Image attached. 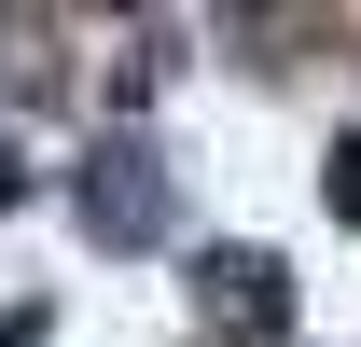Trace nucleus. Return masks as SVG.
Segmentation results:
<instances>
[{
  "instance_id": "f257e3e1",
  "label": "nucleus",
  "mask_w": 361,
  "mask_h": 347,
  "mask_svg": "<svg viewBox=\"0 0 361 347\" xmlns=\"http://www.w3.org/2000/svg\"><path fill=\"white\" fill-rule=\"evenodd\" d=\"M70 209H84V236H111V250H153V236H167V167H153V139H97L84 167H70Z\"/></svg>"
},
{
  "instance_id": "f03ea898",
  "label": "nucleus",
  "mask_w": 361,
  "mask_h": 347,
  "mask_svg": "<svg viewBox=\"0 0 361 347\" xmlns=\"http://www.w3.org/2000/svg\"><path fill=\"white\" fill-rule=\"evenodd\" d=\"M195 305H209L223 334H292V278H278V250H195Z\"/></svg>"
},
{
  "instance_id": "7ed1b4c3",
  "label": "nucleus",
  "mask_w": 361,
  "mask_h": 347,
  "mask_svg": "<svg viewBox=\"0 0 361 347\" xmlns=\"http://www.w3.org/2000/svg\"><path fill=\"white\" fill-rule=\"evenodd\" d=\"M319 195H334V222H361V126L334 139V181H319Z\"/></svg>"
}]
</instances>
